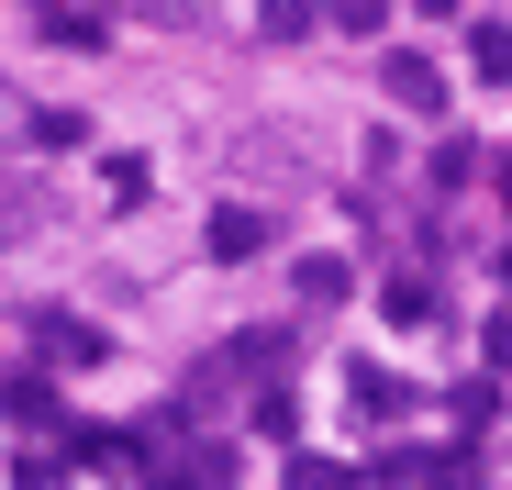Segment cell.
Masks as SVG:
<instances>
[{
    "instance_id": "15",
    "label": "cell",
    "mask_w": 512,
    "mask_h": 490,
    "mask_svg": "<svg viewBox=\"0 0 512 490\" xmlns=\"http://www.w3.org/2000/svg\"><path fill=\"white\" fill-rule=\"evenodd\" d=\"M501 279H512V245H501Z\"/></svg>"
},
{
    "instance_id": "17",
    "label": "cell",
    "mask_w": 512,
    "mask_h": 490,
    "mask_svg": "<svg viewBox=\"0 0 512 490\" xmlns=\"http://www.w3.org/2000/svg\"><path fill=\"white\" fill-rule=\"evenodd\" d=\"M501 190H512V168H501Z\"/></svg>"
},
{
    "instance_id": "7",
    "label": "cell",
    "mask_w": 512,
    "mask_h": 490,
    "mask_svg": "<svg viewBox=\"0 0 512 490\" xmlns=\"http://www.w3.org/2000/svg\"><path fill=\"white\" fill-rule=\"evenodd\" d=\"M323 12H312V0H256V34H268V45H301Z\"/></svg>"
},
{
    "instance_id": "8",
    "label": "cell",
    "mask_w": 512,
    "mask_h": 490,
    "mask_svg": "<svg viewBox=\"0 0 512 490\" xmlns=\"http://www.w3.org/2000/svg\"><path fill=\"white\" fill-rule=\"evenodd\" d=\"M290 424H301V401H290V379H268V390H256V435L290 446Z\"/></svg>"
},
{
    "instance_id": "6",
    "label": "cell",
    "mask_w": 512,
    "mask_h": 490,
    "mask_svg": "<svg viewBox=\"0 0 512 490\" xmlns=\"http://www.w3.org/2000/svg\"><path fill=\"white\" fill-rule=\"evenodd\" d=\"M290 290L334 312V301H346V290H357V268H346V257H301V268H290Z\"/></svg>"
},
{
    "instance_id": "9",
    "label": "cell",
    "mask_w": 512,
    "mask_h": 490,
    "mask_svg": "<svg viewBox=\"0 0 512 490\" xmlns=\"http://www.w3.org/2000/svg\"><path fill=\"white\" fill-rule=\"evenodd\" d=\"M290 490H357L346 457H290Z\"/></svg>"
},
{
    "instance_id": "3",
    "label": "cell",
    "mask_w": 512,
    "mask_h": 490,
    "mask_svg": "<svg viewBox=\"0 0 512 490\" xmlns=\"http://www.w3.org/2000/svg\"><path fill=\"white\" fill-rule=\"evenodd\" d=\"M346 390H357V424H401V413H412V379H401V368H379V357H357V368H346Z\"/></svg>"
},
{
    "instance_id": "1",
    "label": "cell",
    "mask_w": 512,
    "mask_h": 490,
    "mask_svg": "<svg viewBox=\"0 0 512 490\" xmlns=\"http://www.w3.org/2000/svg\"><path fill=\"white\" fill-rule=\"evenodd\" d=\"M268 368H290V323H256V335H234L223 357H201L190 368V401H212L223 379H268Z\"/></svg>"
},
{
    "instance_id": "12",
    "label": "cell",
    "mask_w": 512,
    "mask_h": 490,
    "mask_svg": "<svg viewBox=\"0 0 512 490\" xmlns=\"http://www.w3.org/2000/svg\"><path fill=\"white\" fill-rule=\"evenodd\" d=\"M446 413H457V424H468V435H479V424H490V413H501V390H490V379H468V390H457V401H446Z\"/></svg>"
},
{
    "instance_id": "14",
    "label": "cell",
    "mask_w": 512,
    "mask_h": 490,
    "mask_svg": "<svg viewBox=\"0 0 512 490\" xmlns=\"http://www.w3.org/2000/svg\"><path fill=\"white\" fill-rule=\"evenodd\" d=\"M423 12H457V0H423Z\"/></svg>"
},
{
    "instance_id": "13",
    "label": "cell",
    "mask_w": 512,
    "mask_h": 490,
    "mask_svg": "<svg viewBox=\"0 0 512 490\" xmlns=\"http://www.w3.org/2000/svg\"><path fill=\"white\" fill-rule=\"evenodd\" d=\"M379 12L390 0H323V23H346V34H379Z\"/></svg>"
},
{
    "instance_id": "11",
    "label": "cell",
    "mask_w": 512,
    "mask_h": 490,
    "mask_svg": "<svg viewBox=\"0 0 512 490\" xmlns=\"http://www.w3.org/2000/svg\"><path fill=\"white\" fill-rule=\"evenodd\" d=\"M390 323H435V279H390Z\"/></svg>"
},
{
    "instance_id": "2",
    "label": "cell",
    "mask_w": 512,
    "mask_h": 490,
    "mask_svg": "<svg viewBox=\"0 0 512 490\" xmlns=\"http://www.w3.org/2000/svg\"><path fill=\"white\" fill-rule=\"evenodd\" d=\"M23 335H34V357H45V368H90V357L112 346L101 323H78V312H56V301H45V312H23Z\"/></svg>"
},
{
    "instance_id": "5",
    "label": "cell",
    "mask_w": 512,
    "mask_h": 490,
    "mask_svg": "<svg viewBox=\"0 0 512 490\" xmlns=\"http://www.w3.org/2000/svg\"><path fill=\"white\" fill-rule=\"evenodd\" d=\"M212 257H223V268L268 257V212H256V201H223V212H212Z\"/></svg>"
},
{
    "instance_id": "16",
    "label": "cell",
    "mask_w": 512,
    "mask_h": 490,
    "mask_svg": "<svg viewBox=\"0 0 512 490\" xmlns=\"http://www.w3.org/2000/svg\"><path fill=\"white\" fill-rule=\"evenodd\" d=\"M446 490H468V479H446Z\"/></svg>"
},
{
    "instance_id": "4",
    "label": "cell",
    "mask_w": 512,
    "mask_h": 490,
    "mask_svg": "<svg viewBox=\"0 0 512 490\" xmlns=\"http://www.w3.org/2000/svg\"><path fill=\"white\" fill-rule=\"evenodd\" d=\"M379 78H390V101H401V112H446V67H435V56H412V45H401Z\"/></svg>"
},
{
    "instance_id": "10",
    "label": "cell",
    "mask_w": 512,
    "mask_h": 490,
    "mask_svg": "<svg viewBox=\"0 0 512 490\" xmlns=\"http://www.w3.org/2000/svg\"><path fill=\"white\" fill-rule=\"evenodd\" d=\"M468 45H479V78H501V90H512V23H479Z\"/></svg>"
}]
</instances>
